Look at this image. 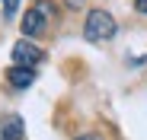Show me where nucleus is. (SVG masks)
<instances>
[{"label": "nucleus", "mask_w": 147, "mask_h": 140, "mask_svg": "<svg viewBox=\"0 0 147 140\" xmlns=\"http://www.w3.org/2000/svg\"><path fill=\"white\" fill-rule=\"evenodd\" d=\"M115 32H118V26H115L112 13H106V10H93V13L86 16V22H83V38L93 41V45L115 38Z\"/></svg>", "instance_id": "1"}, {"label": "nucleus", "mask_w": 147, "mask_h": 140, "mask_svg": "<svg viewBox=\"0 0 147 140\" xmlns=\"http://www.w3.org/2000/svg\"><path fill=\"white\" fill-rule=\"evenodd\" d=\"M48 16H51V3L48 0H38V3L32 10H26V16H22V38H32L45 29Z\"/></svg>", "instance_id": "2"}, {"label": "nucleus", "mask_w": 147, "mask_h": 140, "mask_svg": "<svg viewBox=\"0 0 147 140\" xmlns=\"http://www.w3.org/2000/svg\"><path fill=\"white\" fill-rule=\"evenodd\" d=\"M42 61V51L35 48V45L29 41V38H19L16 45H13V67H35Z\"/></svg>", "instance_id": "3"}, {"label": "nucleus", "mask_w": 147, "mask_h": 140, "mask_svg": "<svg viewBox=\"0 0 147 140\" xmlns=\"http://www.w3.org/2000/svg\"><path fill=\"white\" fill-rule=\"evenodd\" d=\"M7 80H10L13 89H29L35 83V70H29V67H10L7 70Z\"/></svg>", "instance_id": "4"}, {"label": "nucleus", "mask_w": 147, "mask_h": 140, "mask_svg": "<svg viewBox=\"0 0 147 140\" xmlns=\"http://www.w3.org/2000/svg\"><path fill=\"white\" fill-rule=\"evenodd\" d=\"M22 134H26V124H22L19 115H10L0 124V140H22Z\"/></svg>", "instance_id": "5"}, {"label": "nucleus", "mask_w": 147, "mask_h": 140, "mask_svg": "<svg viewBox=\"0 0 147 140\" xmlns=\"http://www.w3.org/2000/svg\"><path fill=\"white\" fill-rule=\"evenodd\" d=\"M0 3H3V13H7V16H13L16 7H19V0H0Z\"/></svg>", "instance_id": "6"}, {"label": "nucleus", "mask_w": 147, "mask_h": 140, "mask_svg": "<svg viewBox=\"0 0 147 140\" xmlns=\"http://www.w3.org/2000/svg\"><path fill=\"white\" fill-rule=\"evenodd\" d=\"M134 10H138L141 16H147V0H134Z\"/></svg>", "instance_id": "7"}, {"label": "nucleus", "mask_w": 147, "mask_h": 140, "mask_svg": "<svg viewBox=\"0 0 147 140\" xmlns=\"http://www.w3.org/2000/svg\"><path fill=\"white\" fill-rule=\"evenodd\" d=\"M64 3H67V7H70V10H80V7H83V3H86V0H64Z\"/></svg>", "instance_id": "8"}, {"label": "nucleus", "mask_w": 147, "mask_h": 140, "mask_svg": "<svg viewBox=\"0 0 147 140\" xmlns=\"http://www.w3.org/2000/svg\"><path fill=\"white\" fill-rule=\"evenodd\" d=\"M80 140H96V137H80Z\"/></svg>", "instance_id": "9"}]
</instances>
